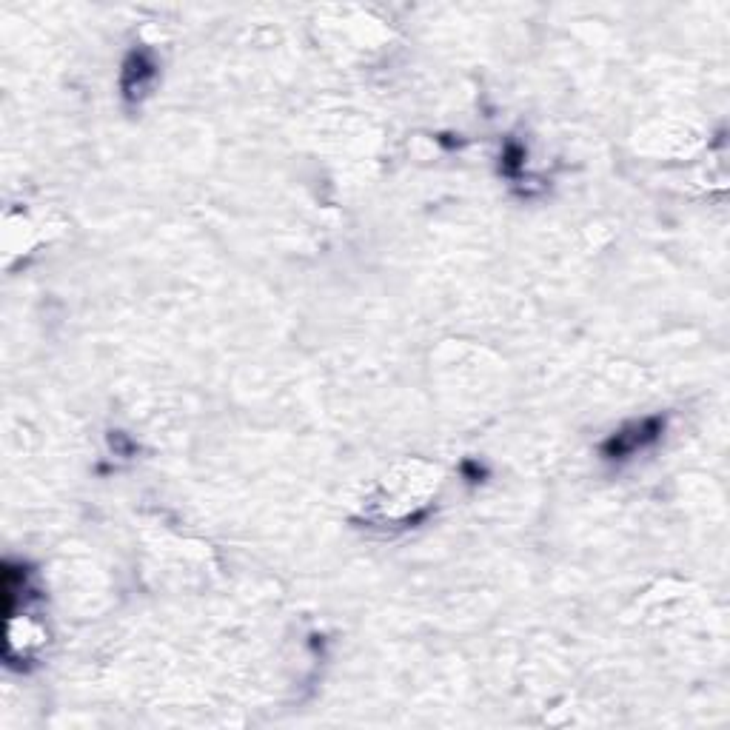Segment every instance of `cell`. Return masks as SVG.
<instances>
[{
    "label": "cell",
    "mask_w": 730,
    "mask_h": 730,
    "mask_svg": "<svg viewBox=\"0 0 730 730\" xmlns=\"http://www.w3.org/2000/svg\"><path fill=\"white\" fill-rule=\"evenodd\" d=\"M659 434H662V420L659 417L628 425L625 431H619V434H614L611 440L605 442V454L611 460H622V457L634 454L639 448H645L648 442H654Z\"/></svg>",
    "instance_id": "1"
},
{
    "label": "cell",
    "mask_w": 730,
    "mask_h": 730,
    "mask_svg": "<svg viewBox=\"0 0 730 730\" xmlns=\"http://www.w3.org/2000/svg\"><path fill=\"white\" fill-rule=\"evenodd\" d=\"M154 77V60L146 52H135L132 58L126 60V69H123V95L129 100H135L146 92V86L152 83Z\"/></svg>",
    "instance_id": "2"
}]
</instances>
